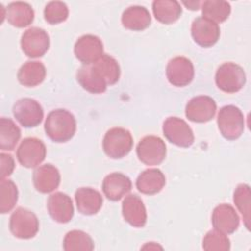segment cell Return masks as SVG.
Wrapping results in <instances>:
<instances>
[{
	"instance_id": "29",
	"label": "cell",
	"mask_w": 251,
	"mask_h": 251,
	"mask_svg": "<svg viewBox=\"0 0 251 251\" xmlns=\"http://www.w3.org/2000/svg\"><path fill=\"white\" fill-rule=\"evenodd\" d=\"M63 248L66 251H91L94 249V242L88 233L75 229L65 235Z\"/></svg>"
},
{
	"instance_id": "27",
	"label": "cell",
	"mask_w": 251,
	"mask_h": 251,
	"mask_svg": "<svg viewBox=\"0 0 251 251\" xmlns=\"http://www.w3.org/2000/svg\"><path fill=\"white\" fill-rule=\"evenodd\" d=\"M21 138V129L9 118L0 119V149L12 151Z\"/></svg>"
},
{
	"instance_id": "26",
	"label": "cell",
	"mask_w": 251,
	"mask_h": 251,
	"mask_svg": "<svg viewBox=\"0 0 251 251\" xmlns=\"http://www.w3.org/2000/svg\"><path fill=\"white\" fill-rule=\"evenodd\" d=\"M152 10L156 20L164 25L176 22L182 14L180 4L175 0H156L152 4Z\"/></svg>"
},
{
	"instance_id": "6",
	"label": "cell",
	"mask_w": 251,
	"mask_h": 251,
	"mask_svg": "<svg viewBox=\"0 0 251 251\" xmlns=\"http://www.w3.org/2000/svg\"><path fill=\"white\" fill-rule=\"evenodd\" d=\"M165 141L156 135H146L136 146V155L141 163L147 166L160 165L166 158Z\"/></svg>"
},
{
	"instance_id": "11",
	"label": "cell",
	"mask_w": 251,
	"mask_h": 251,
	"mask_svg": "<svg viewBox=\"0 0 251 251\" xmlns=\"http://www.w3.org/2000/svg\"><path fill=\"white\" fill-rule=\"evenodd\" d=\"M74 52L75 58L82 64L91 65L104 55L103 42L96 35L84 34L75 41Z\"/></svg>"
},
{
	"instance_id": "4",
	"label": "cell",
	"mask_w": 251,
	"mask_h": 251,
	"mask_svg": "<svg viewBox=\"0 0 251 251\" xmlns=\"http://www.w3.org/2000/svg\"><path fill=\"white\" fill-rule=\"evenodd\" d=\"M217 86L226 93H235L243 88L246 82V75L239 65L226 62L222 64L215 75Z\"/></svg>"
},
{
	"instance_id": "21",
	"label": "cell",
	"mask_w": 251,
	"mask_h": 251,
	"mask_svg": "<svg viewBox=\"0 0 251 251\" xmlns=\"http://www.w3.org/2000/svg\"><path fill=\"white\" fill-rule=\"evenodd\" d=\"M75 199L78 212L85 216L97 214L103 205L102 195L91 187L78 188L75 191Z\"/></svg>"
},
{
	"instance_id": "22",
	"label": "cell",
	"mask_w": 251,
	"mask_h": 251,
	"mask_svg": "<svg viewBox=\"0 0 251 251\" xmlns=\"http://www.w3.org/2000/svg\"><path fill=\"white\" fill-rule=\"evenodd\" d=\"M135 184L139 192L154 195L163 189L166 184V177L159 169H147L137 176Z\"/></svg>"
},
{
	"instance_id": "19",
	"label": "cell",
	"mask_w": 251,
	"mask_h": 251,
	"mask_svg": "<svg viewBox=\"0 0 251 251\" xmlns=\"http://www.w3.org/2000/svg\"><path fill=\"white\" fill-rule=\"evenodd\" d=\"M33 185L40 193H50L58 188L61 176L59 170L52 164H45L36 168L32 175Z\"/></svg>"
},
{
	"instance_id": "17",
	"label": "cell",
	"mask_w": 251,
	"mask_h": 251,
	"mask_svg": "<svg viewBox=\"0 0 251 251\" xmlns=\"http://www.w3.org/2000/svg\"><path fill=\"white\" fill-rule=\"evenodd\" d=\"M212 225L215 229L225 234H230L239 226V216L231 205L223 203L214 209Z\"/></svg>"
},
{
	"instance_id": "9",
	"label": "cell",
	"mask_w": 251,
	"mask_h": 251,
	"mask_svg": "<svg viewBox=\"0 0 251 251\" xmlns=\"http://www.w3.org/2000/svg\"><path fill=\"white\" fill-rule=\"evenodd\" d=\"M13 115L24 127H34L42 122L44 112L39 102L25 97L14 104Z\"/></svg>"
},
{
	"instance_id": "7",
	"label": "cell",
	"mask_w": 251,
	"mask_h": 251,
	"mask_svg": "<svg viewBox=\"0 0 251 251\" xmlns=\"http://www.w3.org/2000/svg\"><path fill=\"white\" fill-rule=\"evenodd\" d=\"M163 134L171 143L187 148L194 142V134L188 124L177 117H169L163 124Z\"/></svg>"
},
{
	"instance_id": "34",
	"label": "cell",
	"mask_w": 251,
	"mask_h": 251,
	"mask_svg": "<svg viewBox=\"0 0 251 251\" xmlns=\"http://www.w3.org/2000/svg\"><path fill=\"white\" fill-rule=\"evenodd\" d=\"M44 20L50 25L65 22L69 17L68 6L61 1H51L44 8Z\"/></svg>"
},
{
	"instance_id": "13",
	"label": "cell",
	"mask_w": 251,
	"mask_h": 251,
	"mask_svg": "<svg viewBox=\"0 0 251 251\" xmlns=\"http://www.w3.org/2000/svg\"><path fill=\"white\" fill-rule=\"evenodd\" d=\"M217 111L215 100L207 95L191 98L185 106V116L193 123H207L211 121Z\"/></svg>"
},
{
	"instance_id": "24",
	"label": "cell",
	"mask_w": 251,
	"mask_h": 251,
	"mask_svg": "<svg viewBox=\"0 0 251 251\" xmlns=\"http://www.w3.org/2000/svg\"><path fill=\"white\" fill-rule=\"evenodd\" d=\"M6 18L13 26L25 27L33 22L34 11L26 2H12L6 9Z\"/></svg>"
},
{
	"instance_id": "18",
	"label": "cell",
	"mask_w": 251,
	"mask_h": 251,
	"mask_svg": "<svg viewBox=\"0 0 251 251\" xmlns=\"http://www.w3.org/2000/svg\"><path fill=\"white\" fill-rule=\"evenodd\" d=\"M132 187L130 178L122 173L107 175L102 182V190L111 201H119L126 196Z\"/></svg>"
},
{
	"instance_id": "36",
	"label": "cell",
	"mask_w": 251,
	"mask_h": 251,
	"mask_svg": "<svg viewBox=\"0 0 251 251\" xmlns=\"http://www.w3.org/2000/svg\"><path fill=\"white\" fill-rule=\"evenodd\" d=\"M182 4H183L187 9L192 10V11H196V10H198V9L200 8V5L202 4V2H200V1H188V2L183 1Z\"/></svg>"
},
{
	"instance_id": "10",
	"label": "cell",
	"mask_w": 251,
	"mask_h": 251,
	"mask_svg": "<svg viewBox=\"0 0 251 251\" xmlns=\"http://www.w3.org/2000/svg\"><path fill=\"white\" fill-rule=\"evenodd\" d=\"M46 156L45 144L36 137L23 139L17 149V159L25 168H35L40 165Z\"/></svg>"
},
{
	"instance_id": "12",
	"label": "cell",
	"mask_w": 251,
	"mask_h": 251,
	"mask_svg": "<svg viewBox=\"0 0 251 251\" xmlns=\"http://www.w3.org/2000/svg\"><path fill=\"white\" fill-rule=\"evenodd\" d=\"M166 75L172 85L176 87L186 86L194 77L193 64L185 57H175L167 65Z\"/></svg>"
},
{
	"instance_id": "28",
	"label": "cell",
	"mask_w": 251,
	"mask_h": 251,
	"mask_svg": "<svg viewBox=\"0 0 251 251\" xmlns=\"http://www.w3.org/2000/svg\"><path fill=\"white\" fill-rule=\"evenodd\" d=\"M202 17L216 23L225 22L230 15V4L223 0H207L202 2Z\"/></svg>"
},
{
	"instance_id": "5",
	"label": "cell",
	"mask_w": 251,
	"mask_h": 251,
	"mask_svg": "<svg viewBox=\"0 0 251 251\" xmlns=\"http://www.w3.org/2000/svg\"><path fill=\"white\" fill-rule=\"evenodd\" d=\"M10 231L20 239H30L36 235L39 229V222L36 215L24 207L17 208L10 217Z\"/></svg>"
},
{
	"instance_id": "33",
	"label": "cell",
	"mask_w": 251,
	"mask_h": 251,
	"mask_svg": "<svg viewBox=\"0 0 251 251\" xmlns=\"http://www.w3.org/2000/svg\"><path fill=\"white\" fill-rule=\"evenodd\" d=\"M202 246L206 251H228L230 249V240L226 234L213 229L204 236Z\"/></svg>"
},
{
	"instance_id": "31",
	"label": "cell",
	"mask_w": 251,
	"mask_h": 251,
	"mask_svg": "<svg viewBox=\"0 0 251 251\" xmlns=\"http://www.w3.org/2000/svg\"><path fill=\"white\" fill-rule=\"evenodd\" d=\"M18 188L11 179H0V212L2 214L13 210L18 201Z\"/></svg>"
},
{
	"instance_id": "16",
	"label": "cell",
	"mask_w": 251,
	"mask_h": 251,
	"mask_svg": "<svg viewBox=\"0 0 251 251\" xmlns=\"http://www.w3.org/2000/svg\"><path fill=\"white\" fill-rule=\"evenodd\" d=\"M47 210L50 217L60 224H67L74 217L73 201L63 192H55L48 197Z\"/></svg>"
},
{
	"instance_id": "35",
	"label": "cell",
	"mask_w": 251,
	"mask_h": 251,
	"mask_svg": "<svg viewBox=\"0 0 251 251\" xmlns=\"http://www.w3.org/2000/svg\"><path fill=\"white\" fill-rule=\"evenodd\" d=\"M0 162H1V169H0V179H3L10 175H12L15 169V161L12 155L1 153L0 154Z\"/></svg>"
},
{
	"instance_id": "3",
	"label": "cell",
	"mask_w": 251,
	"mask_h": 251,
	"mask_svg": "<svg viewBox=\"0 0 251 251\" xmlns=\"http://www.w3.org/2000/svg\"><path fill=\"white\" fill-rule=\"evenodd\" d=\"M132 145L131 133L124 127L110 128L105 133L102 142L104 153L112 159L126 157L131 151Z\"/></svg>"
},
{
	"instance_id": "20",
	"label": "cell",
	"mask_w": 251,
	"mask_h": 251,
	"mask_svg": "<svg viewBox=\"0 0 251 251\" xmlns=\"http://www.w3.org/2000/svg\"><path fill=\"white\" fill-rule=\"evenodd\" d=\"M124 219L134 227H143L147 221L146 208L141 198L136 194L126 196L122 204Z\"/></svg>"
},
{
	"instance_id": "8",
	"label": "cell",
	"mask_w": 251,
	"mask_h": 251,
	"mask_svg": "<svg viewBox=\"0 0 251 251\" xmlns=\"http://www.w3.org/2000/svg\"><path fill=\"white\" fill-rule=\"evenodd\" d=\"M49 45V35L43 28L33 26L22 34L21 47L29 58L42 57L48 51Z\"/></svg>"
},
{
	"instance_id": "14",
	"label": "cell",
	"mask_w": 251,
	"mask_h": 251,
	"mask_svg": "<svg viewBox=\"0 0 251 251\" xmlns=\"http://www.w3.org/2000/svg\"><path fill=\"white\" fill-rule=\"evenodd\" d=\"M220 26L218 24L204 18H196L191 25V35L193 40L201 47H211L220 38Z\"/></svg>"
},
{
	"instance_id": "30",
	"label": "cell",
	"mask_w": 251,
	"mask_h": 251,
	"mask_svg": "<svg viewBox=\"0 0 251 251\" xmlns=\"http://www.w3.org/2000/svg\"><path fill=\"white\" fill-rule=\"evenodd\" d=\"M233 202L240 212L245 227L250 230V212H251V193L248 184H238L233 192Z\"/></svg>"
},
{
	"instance_id": "1",
	"label": "cell",
	"mask_w": 251,
	"mask_h": 251,
	"mask_svg": "<svg viewBox=\"0 0 251 251\" xmlns=\"http://www.w3.org/2000/svg\"><path fill=\"white\" fill-rule=\"evenodd\" d=\"M44 130L52 141L58 143L67 142L72 139L75 133V118L66 109L53 110L47 115Z\"/></svg>"
},
{
	"instance_id": "32",
	"label": "cell",
	"mask_w": 251,
	"mask_h": 251,
	"mask_svg": "<svg viewBox=\"0 0 251 251\" xmlns=\"http://www.w3.org/2000/svg\"><path fill=\"white\" fill-rule=\"evenodd\" d=\"M94 64L103 73L108 85H114L118 82L121 75V69L118 61L115 58L108 54H104Z\"/></svg>"
},
{
	"instance_id": "2",
	"label": "cell",
	"mask_w": 251,
	"mask_h": 251,
	"mask_svg": "<svg viewBox=\"0 0 251 251\" xmlns=\"http://www.w3.org/2000/svg\"><path fill=\"white\" fill-rule=\"evenodd\" d=\"M217 123L221 134L227 140H235L243 133L244 116L241 110L234 105L222 107L218 114Z\"/></svg>"
},
{
	"instance_id": "23",
	"label": "cell",
	"mask_w": 251,
	"mask_h": 251,
	"mask_svg": "<svg viewBox=\"0 0 251 251\" xmlns=\"http://www.w3.org/2000/svg\"><path fill=\"white\" fill-rule=\"evenodd\" d=\"M150 13L143 6H130L126 9L122 15V24L124 27L129 30H144L150 25Z\"/></svg>"
},
{
	"instance_id": "15",
	"label": "cell",
	"mask_w": 251,
	"mask_h": 251,
	"mask_svg": "<svg viewBox=\"0 0 251 251\" xmlns=\"http://www.w3.org/2000/svg\"><path fill=\"white\" fill-rule=\"evenodd\" d=\"M76 80L83 89L93 94L105 92L108 86L103 73L95 64L81 66L76 72Z\"/></svg>"
},
{
	"instance_id": "25",
	"label": "cell",
	"mask_w": 251,
	"mask_h": 251,
	"mask_svg": "<svg viewBox=\"0 0 251 251\" xmlns=\"http://www.w3.org/2000/svg\"><path fill=\"white\" fill-rule=\"evenodd\" d=\"M45 66L38 61H27L19 70L17 77L19 82L26 87L39 85L45 78Z\"/></svg>"
}]
</instances>
